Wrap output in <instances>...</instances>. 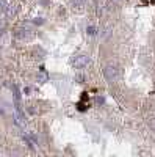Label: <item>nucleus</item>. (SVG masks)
Wrapping results in <instances>:
<instances>
[{"label": "nucleus", "mask_w": 155, "mask_h": 157, "mask_svg": "<svg viewBox=\"0 0 155 157\" xmlns=\"http://www.w3.org/2000/svg\"><path fill=\"white\" fill-rule=\"evenodd\" d=\"M85 0H71V6L74 11H83V6H85Z\"/></svg>", "instance_id": "obj_3"}, {"label": "nucleus", "mask_w": 155, "mask_h": 157, "mask_svg": "<svg viewBox=\"0 0 155 157\" xmlns=\"http://www.w3.org/2000/svg\"><path fill=\"white\" fill-rule=\"evenodd\" d=\"M103 75H105V78L108 82H114L118 80L121 72H119V68L114 66V64H107L105 68H103Z\"/></svg>", "instance_id": "obj_2"}, {"label": "nucleus", "mask_w": 155, "mask_h": 157, "mask_svg": "<svg viewBox=\"0 0 155 157\" xmlns=\"http://www.w3.org/2000/svg\"><path fill=\"white\" fill-rule=\"evenodd\" d=\"M111 2H121V0H111Z\"/></svg>", "instance_id": "obj_7"}, {"label": "nucleus", "mask_w": 155, "mask_h": 157, "mask_svg": "<svg viewBox=\"0 0 155 157\" xmlns=\"http://www.w3.org/2000/svg\"><path fill=\"white\" fill-rule=\"evenodd\" d=\"M16 36L20 38V39H28V38H31V32L27 30V29H19L16 32Z\"/></svg>", "instance_id": "obj_4"}, {"label": "nucleus", "mask_w": 155, "mask_h": 157, "mask_svg": "<svg viewBox=\"0 0 155 157\" xmlns=\"http://www.w3.org/2000/svg\"><path fill=\"white\" fill-rule=\"evenodd\" d=\"M8 8V3H6V0H0V13H5Z\"/></svg>", "instance_id": "obj_5"}, {"label": "nucleus", "mask_w": 155, "mask_h": 157, "mask_svg": "<svg viewBox=\"0 0 155 157\" xmlns=\"http://www.w3.org/2000/svg\"><path fill=\"white\" fill-rule=\"evenodd\" d=\"M91 63V58H89L88 55H85V54H80V55H75V57H72L71 58V64L75 68V69H83V68H86L88 64Z\"/></svg>", "instance_id": "obj_1"}, {"label": "nucleus", "mask_w": 155, "mask_h": 157, "mask_svg": "<svg viewBox=\"0 0 155 157\" xmlns=\"http://www.w3.org/2000/svg\"><path fill=\"white\" fill-rule=\"evenodd\" d=\"M86 32H88V35H91V36H93V35H96V27H88Z\"/></svg>", "instance_id": "obj_6"}]
</instances>
